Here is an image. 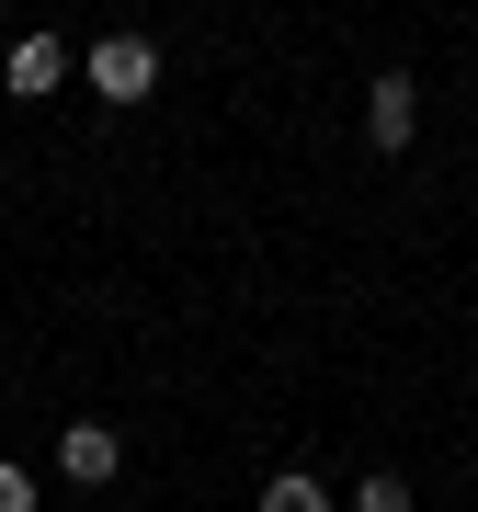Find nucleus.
I'll use <instances>...</instances> for the list:
<instances>
[{"label":"nucleus","mask_w":478,"mask_h":512,"mask_svg":"<svg viewBox=\"0 0 478 512\" xmlns=\"http://www.w3.org/2000/svg\"><path fill=\"white\" fill-rule=\"evenodd\" d=\"M262 512H331V490H319L308 467H274L262 478Z\"/></svg>","instance_id":"obj_5"},{"label":"nucleus","mask_w":478,"mask_h":512,"mask_svg":"<svg viewBox=\"0 0 478 512\" xmlns=\"http://www.w3.org/2000/svg\"><path fill=\"white\" fill-rule=\"evenodd\" d=\"M353 512H410V478L399 467H365V478H353Z\"/></svg>","instance_id":"obj_6"},{"label":"nucleus","mask_w":478,"mask_h":512,"mask_svg":"<svg viewBox=\"0 0 478 512\" xmlns=\"http://www.w3.org/2000/svg\"><path fill=\"white\" fill-rule=\"evenodd\" d=\"M80 80H92L103 103H148L160 92V46L148 35H103V46H80Z\"/></svg>","instance_id":"obj_1"},{"label":"nucleus","mask_w":478,"mask_h":512,"mask_svg":"<svg viewBox=\"0 0 478 512\" xmlns=\"http://www.w3.org/2000/svg\"><path fill=\"white\" fill-rule=\"evenodd\" d=\"M114 467H126V444H114V421H69V433H57V478H69V490H103Z\"/></svg>","instance_id":"obj_3"},{"label":"nucleus","mask_w":478,"mask_h":512,"mask_svg":"<svg viewBox=\"0 0 478 512\" xmlns=\"http://www.w3.org/2000/svg\"><path fill=\"white\" fill-rule=\"evenodd\" d=\"M0 512H35V467L23 456H0Z\"/></svg>","instance_id":"obj_7"},{"label":"nucleus","mask_w":478,"mask_h":512,"mask_svg":"<svg viewBox=\"0 0 478 512\" xmlns=\"http://www.w3.org/2000/svg\"><path fill=\"white\" fill-rule=\"evenodd\" d=\"M365 137L387 148V160L422 137V80H410V69H376V80H365Z\"/></svg>","instance_id":"obj_2"},{"label":"nucleus","mask_w":478,"mask_h":512,"mask_svg":"<svg viewBox=\"0 0 478 512\" xmlns=\"http://www.w3.org/2000/svg\"><path fill=\"white\" fill-rule=\"evenodd\" d=\"M0 80H12V92H23V103H46V92H57V80H80V57H69V46H57V35H23L12 57H0Z\"/></svg>","instance_id":"obj_4"}]
</instances>
